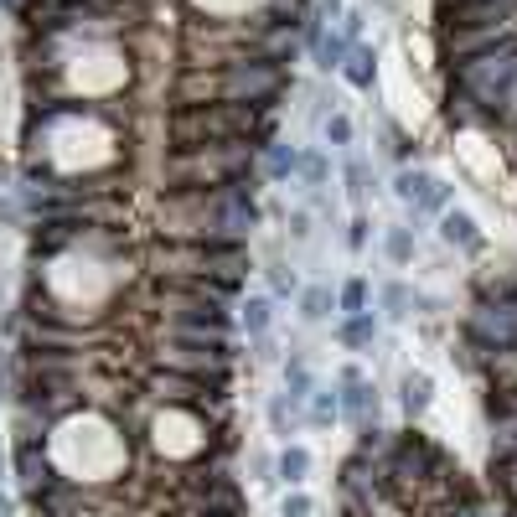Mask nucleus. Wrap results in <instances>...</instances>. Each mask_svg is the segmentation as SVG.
Returning a JSON list of instances; mask_svg holds the SVG:
<instances>
[{
  "mask_svg": "<svg viewBox=\"0 0 517 517\" xmlns=\"http://www.w3.org/2000/svg\"><path fill=\"white\" fill-rule=\"evenodd\" d=\"M383 306H388V316H393V321H404V316H409V306H414V295H409L404 285H388V290H383Z\"/></svg>",
  "mask_w": 517,
  "mask_h": 517,
  "instance_id": "a878e982",
  "label": "nucleus"
},
{
  "mask_svg": "<svg viewBox=\"0 0 517 517\" xmlns=\"http://www.w3.org/2000/svg\"><path fill=\"white\" fill-rule=\"evenodd\" d=\"M321 135H326V145H337V150L352 145V119L347 114H326L321 119Z\"/></svg>",
  "mask_w": 517,
  "mask_h": 517,
  "instance_id": "b1692460",
  "label": "nucleus"
},
{
  "mask_svg": "<svg viewBox=\"0 0 517 517\" xmlns=\"http://www.w3.org/2000/svg\"><path fill=\"white\" fill-rule=\"evenodd\" d=\"M342 78H347L352 88H362V94H368L373 78H378V52H373V47H352V52H347V63H342Z\"/></svg>",
  "mask_w": 517,
  "mask_h": 517,
  "instance_id": "f8f14e48",
  "label": "nucleus"
},
{
  "mask_svg": "<svg viewBox=\"0 0 517 517\" xmlns=\"http://www.w3.org/2000/svg\"><path fill=\"white\" fill-rule=\"evenodd\" d=\"M435 404V378L430 373H419V368H409L404 378H399V409L409 414V424L414 419H424V409Z\"/></svg>",
  "mask_w": 517,
  "mask_h": 517,
  "instance_id": "6e6552de",
  "label": "nucleus"
},
{
  "mask_svg": "<svg viewBox=\"0 0 517 517\" xmlns=\"http://www.w3.org/2000/svg\"><path fill=\"white\" fill-rule=\"evenodd\" d=\"M440 238L450 243V249H466V254L481 249L476 218H471V212H461V207H445V212H440Z\"/></svg>",
  "mask_w": 517,
  "mask_h": 517,
  "instance_id": "1a4fd4ad",
  "label": "nucleus"
},
{
  "mask_svg": "<svg viewBox=\"0 0 517 517\" xmlns=\"http://www.w3.org/2000/svg\"><path fill=\"white\" fill-rule=\"evenodd\" d=\"M306 419L316 424V430H331V424L342 419V409H337V388H311V399H306Z\"/></svg>",
  "mask_w": 517,
  "mask_h": 517,
  "instance_id": "a211bd4d",
  "label": "nucleus"
},
{
  "mask_svg": "<svg viewBox=\"0 0 517 517\" xmlns=\"http://www.w3.org/2000/svg\"><path fill=\"white\" fill-rule=\"evenodd\" d=\"M311 388H316V378H311V368H306V357H290V362H285V399L306 404Z\"/></svg>",
  "mask_w": 517,
  "mask_h": 517,
  "instance_id": "6ab92c4d",
  "label": "nucleus"
},
{
  "mask_svg": "<svg viewBox=\"0 0 517 517\" xmlns=\"http://www.w3.org/2000/svg\"><path fill=\"white\" fill-rule=\"evenodd\" d=\"M254 181V145H202V150H171L166 156V192H218Z\"/></svg>",
  "mask_w": 517,
  "mask_h": 517,
  "instance_id": "f257e3e1",
  "label": "nucleus"
},
{
  "mask_svg": "<svg viewBox=\"0 0 517 517\" xmlns=\"http://www.w3.org/2000/svg\"><path fill=\"white\" fill-rule=\"evenodd\" d=\"M233 342L228 337H207V331H166L156 342V368H176V373H197L212 383H228L233 373Z\"/></svg>",
  "mask_w": 517,
  "mask_h": 517,
  "instance_id": "39448f33",
  "label": "nucleus"
},
{
  "mask_svg": "<svg viewBox=\"0 0 517 517\" xmlns=\"http://www.w3.org/2000/svg\"><path fill=\"white\" fill-rule=\"evenodd\" d=\"M337 409H342V419L352 424V430L378 419V388L362 378V368H342L337 373Z\"/></svg>",
  "mask_w": 517,
  "mask_h": 517,
  "instance_id": "423d86ee",
  "label": "nucleus"
},
{
  "mask_svg": "<svg viewBox=\"0 0 517 517\" xmlns=\"http://www.w3.org/2000/svg\"><path fill=\"white\" fill-rule=\"evenodd\" d=\"M337 342H342L347 352H368V347L378 342V321H373V311L342 316V326H337Z\"/></svg>",
  "mask_w": 517,
  "mask_h": 517,
  "instance_id": "9d476101",
  "label": "nucleus"
},
{
  "mask_svg": "<svg viewBox=\"0 0 517 517\" xmlns=\"http://www.w3.org/2000/svg\"><path fill=\"white\" fill-rule=\"evenodd\" d=\"M233 300L223 285L202 280H156V316L166 331H207V337H228L233 331Z\"/></svg>",
  "mask_w": 517,
  "mask_h": 517,
  "instance_id": "f03ea898",
  "label": "nucleus"
},
{
  "mask_svg": "<svg viewBox=\"0 0 517 517\" xmlns=\"http://www.w3.org/2000/svg\"><path fill=\"white\" fill-rule=\"evenodd\" d=\"M311 16H321V21H337L342 16V0H316V11Z\"/></svg>",
  "mask_w": 517,
  "mask_h": 517,
  "instance_id": "2f4dec72",
  "label": "nucleus"
},
{
  "mask_svg": "<svg viewBox=\"0 0 517 517\" xmlns=\"http://www.w3.org/2000/svg\"><path fill=\"white\" fill-rule=\"evenodd\" d=\"M0 6H6V11H16V16H21V0H0Z\"/></svg>",
  "mask_w": 517,
  "mask_h": 517,
  "instance_id": "f704fd0d",
  "label": "nucleus"
},
{
  "mask_svg": "<svg viewBox=\"0 0 517 517\" xmlns=\"http://www.w3.org/2000/svg\"><path fill=\"white\" fill-rule=\"evenodd\" d=\"M445 114H450V125H497V119L486 114L476 99H466L461 88H450V94H445Z\"/></svg>",
  "mask_w": 517,
  "mask_h": 517,
  "instance_id": "dca6fc26",
  "label": "nucleus"
},
{
  "mask_svg": "<svg viewBox=\"0 0 517 517\" xmlns=\"http://www.w3.org/2000/svg\"><path fill=\"white\" fill-rule=\"evenodd\" d=\"M269 290H275V295H290V290H295V275L275 264V269H269Z\"/></svg>",
  "mask_w": 517,
  "mask_h": 517,
  "instance_id": "7c9ffc66",
  "label": "nucleus"
},
{
  "mask_svg": "<svg viewBox=\"0 0 517 517\" xmlns=\"http://www.w3.org/2000/svg\"><path fill=\"white\" fill-rule=\"evenodd\" d=\"M352 47H357V42H347V32H321V42L311 47V52H316V68H321V73H342V63H347Z\"/></svg>",
  "mask_w": 517,
  "mask_h": 517,
  "instance_id": "4468645a",
  "label": "nucleus"
},
{
  "mask_svg": "<svg viewBox=\"0 0 517 517\" xmlns=\"http://www.w3.org/2000/svg\"><path fill=\"white\" fill-rule=\"evenodd\" d=\"M0 517H16V502H11L6 492H0Z\"/></svg>",
  "mask_w": 517,
  "mask_h": 517,
  "instance_id": "72a5a7b5",
  "label": "nucleus"
},
{
  "mask_svg": "<svg viewBox=\"0 0 517 517\" xmlns=\"http://www.w3.org/2000/svg\"><path fill=\"white\" fill-rule=\"evenodd\" d=\"M347 197H352V202H362V197H368V166H362L357 156L347 161Z\"/></svg>",
  "mask_w": 517,
  "mask_h": 517,
  "instance_id": "bb28decb",
  "label": "nucleus"
},
{
  "mask_svg": "<svg viewBox=\"0 0 517 517\" xmlns=\"http://www.w3.org/2000/svg\"><path fill=\"white\" fill-rule=\"evenodd\" d=\"M285 83H290L285 68L264 63L259 52H243V57H233V63L218 68V104H243V109L275 114Z\"/></svg>",
  "mask_w": 517,
  "mask_h": 517,
  "instance_id": "20e7f679",
  "label": "nucleus"
},
{
  "mask_svg": "<svg viewBox=\"0 0 517 517\" xmlns=\"http://www.w3.org/2000/svg\"><path fill=\"white\" fill-rule=\"evenodd\" d=\"M445 207H450V187H445V181H435V187L424 192V202H419L414 212H445Z\"/></svg>",
  "mask_w": 517,
  "mask_h": 517,
  "instance_id": "cd10ccee",
  "label": "nucleus"
},
{
  "mask_svg": "<svg viewBox=\"0 0 517 517\" xmlns=\"http://www.w3.org/2000/svg\"><path fill=\"white\" fill-rule=\"evenodd\" d=\"M300 316H306V321H326V316H331V290H326V285H311L306 295H300Z\"/></svg>",
  "mask_w": 517,
  "mask_h": 517,
  "instance_id": "412c9836",
  "label": "nucleus"
},
{
  "mask_svg": "<svg viewBox=\"0 0 517 517\" xmlns=\"http://www.w3.org/2000/svg\"><path fill=\"white\" fill-rule=\"evenodd\" d=\"M295 176H306L311 187H321V181H326V156H321V150H300V166H295Z\"/></svg>",
  "mask_w": 517,
  "mask_h": 517,
  "instance_id": "393cba45",
  "label": "nucleus"
},
{
  "mask_svg": "<svg viewBox=\"0 0 517 517\" xmlns=\"http://www.w3.org/2000/svg\"><path fill=\"white\" fill-rule=\"evenodd\" d=\"M347 249H352V254L368 249V218H352V228H347Z\"/></svg>",
  "mask_w": 517,
  "mask_h": 517,
  "instance_id": "c756f323",
  "label": "nucleus"
},
{
  "mask_svg": "<svg viewBox=\"0 0 517 517\" xmlns=\"http://www.w3.org/2000/svg\"><path fill=\"white\" fill-rule=\"evenodd\" d=\"M450 88H461L466 99H476L502 125L507 109L517 104V47H497L486 57H471V63L450 68Z\"/></svg>",
  "mask_w": 517,
  "mask_h": 517,
  "instance_id": "7ed1b4c3",
  "label": "nucleus"
},
{
  "mask_svg": "<svg viewBox=\"0 0 517 517\" xmlns=\"http://www.w3.org/2000/svg\"><path fill=\"white\" fill-rule=\"evenodd\" d=\"M269 424H275V435H295V424H300V404L280 393V399L269 404Z\"/></svg>",
  "mask_w": 517,
  "mask_h": 517,
  "instance_id": "aec40b11",
  "label": "nucleus"
},
{
  "mask_svg": "<svg viewBox=\"0 0 517 517\" xmlns=\"http://www.w3.org/2000/svg\"><path fill=\"white\" fill-rule=\"evenodd\" d=\"M295 166H300V150H290V145H280V140L264 145V176H269V181H290Z\"/></svg>",
  "mask_w": 517,
  "mask_h": 517,
  "instance_id": "f3484780",
  "label": "nucleus"
},
{
  "mask_svg": "<svg viewBox=\"0 0 517 517\" xmlns=\"http://www.w3.org/2000/svg\"><path fill=\"white\" fill-rule=\"evenodd\" d=\"M383 249H388L393 264H414V233H409V228H388Z\"/></svg>",
  "mask_w": 517,
  "mask_h": 517,
  "instance_id": "4be33fe9",
  "label": "nucleus"
},
{
  "mask_svg": "<svg viewBox=\"0 0 517 517\" xmlns=\"http://www.w3.org/2000/svg\"><path fill=\"white\" fill-rule=\"evenodd\" d=\"M393 156H399V161H404V166H409V161H414V145H409V140H404V135H393Z\"/></svg>",
  "mask_w": 517,
  "mask_h": 517,
  "instance_id": "473e14b6",
  "label": "nucleus"
},
{
  "mask_svg": "<svg viewBox=\"0 0 517 517\" xmlns=\"http://www.w3.org/2000/svg\"><path fill=\"white\" fill-rule=\"evenodd\" d=\"M275 476H280V481L290 486V492H295V486L311 476V450H306V445H285V450L275 455Z\"/></svg>",
  "mask_w": 517,
  "mask_h": 517,
  "instance_id": "ddd939ff",
  "label": "nucleus"
},
{
  "mask_svg": "<svg viewBox=\"0 0 517 517\" xmlns=\"http://www.w3.org/2000/svg\"><path fill=\"white\" fill-rule=\"evenodd\" d=\"M430 187H435V176L430 171H414V166H404L399 176H393V197H399L409 212L424 202V192H430Z\"/></svg>",
  "mask_w": 517,
  "mask_h": 517,
  "instance_id": "2eb2a0df",
  "label": "nucleus"
},
{
  "mask_svg": "<svg viewBox=\"0 0 517 517\" xmlns=\"http://www.w3.org/2000/svg\"><path fill=\"white\" fill-rule=\"evenodd\" d=\"M238 321H243V331H249L254 342H264L269 326H275V300H269V295H249L238 306Z\"/></svg>",
  "mask_w": 517,
  "mask_h": 517,
  "instance_id": "9b49d317",
  "label": "nucleus"
},
{
  "mask_svg": "<svg viewBox=\"0 0 517 517\" xmlns=\"http://www.w3.org/2000/svg\"><path fill=\"white\" fill-rule=\"evenodd\" d=\"M337 311H342V316L368 311V280H347V285H342V295H337Z\"/></svg>",
  "mask_w": 517,
  "mask_h": 517,
  "instance_id": "5701e85b",
  "label": "nucleus"
},
{
  "mask_svg": "<svg viewBox=\"0 0 517 517\" xmlns=\"http://www.w3.org/2000/svg\"><path fill=\"white\" fill-rule=\"evenodd\" d=\"M311 512H316V507H311V497L300 492V486H295V492L280 502V517H311Z\"/></svg>",
  "mask_w": 517,
  "mask_h": 517,
  "instance_id": "c85d7f7f",
  "label": "nucleus"
},
{
  "mask_svg": "<svg viewBox=\"0 0 517 517\" xmlns=\"http://www.w3.org/2000/svg\"><path fill=\"white\" fill-rule=\"evenodd\" d=\"M16 481H21V492L32 497V492H42V486L57 476L52 471V455H47V440H16Z\"/></svg>",
  "mask_w": 517,
  "mask_h": 517,
  "instance_id": "0eeeda50",
  "label": "nucleus"
}]
</instances>
